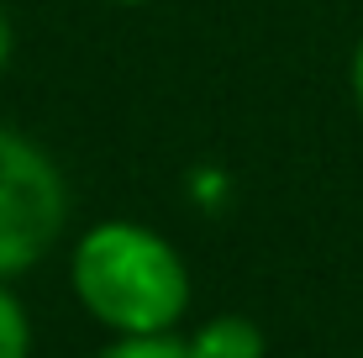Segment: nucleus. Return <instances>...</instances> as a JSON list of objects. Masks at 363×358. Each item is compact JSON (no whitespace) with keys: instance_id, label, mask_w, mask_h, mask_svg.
<instances>
[{"instance_id":"1","label":"nucleus","mask_w":363,"mask_h":358,"mask_svg":"<svg viewBox=\"0 0 363 358\" xmlns=\"http://www.w3.org/2000/svg\"><path fill=\"white\" fill-rule=\"evenodd\" d=\"M74 301L111 337L174 332L190 311V264L158 227L132 216H106L74 237L69 253Z\"/></svg>"},{"instance_id":"2","label":"nucleus","mask_w":363,"mask_h":358,"mask_svg":"<svg viewBox=\"0 0 363 358\" xmlns=\"http://www.w3.org/2000/svg\"><path fill=\"white\" fill-rule=\"evenodd\" d=\"M69 232V179L21 127H0V279L37 269Z\"/></svg>"},{"instance_id":"3","label":"nucleus","mask_w":363,"mask_h":358,"mask_svg":"<svg viewBox=\"0 0 363 358\" xmlns=\"http://www.w3.org/2000/svg\"><path fill=\"white\" fill-rule=\"evenodd\" d=\"M190 358H264L269 353V337L253 316H237V311H221V316H206L190 337H184Z\"/></svg>"},{"instance_id":"4","label":"nucleus","mask_w":363,"mask_h":358,"mask_svg":"<svg viewBox=\"0 0 363 358\" xmlns=\"http://www.w3.org/2000/svg\"><path fill=\"white\" fill-rule=\"evenodd\" d=\"M32 316L21 306V295L11 290V279H0V358H32Z\"/></svg>"},{"instance_id":"5","label":"nucleus","mask_w":363,"mask_h":358,"mask_svg":"<svg viewBox=\"0 0 363 358\" xmlns=\"http://www.w3.org/2000/svg\"><path fill=\"white\" fill-rule=\"evenodd\" d=\"M95 358H190L179 332H147V337H111Z\"/></svg>"},{"instance_id":"6","label":"nucleus","mask_w":363,"mask_h":358,"mask_svg":"<svg viewBox=\"0 0 363 358\" xmlns=\"http://www.w3.org/2000/svg\"><path fill=\"white\" fill-rule=\"evenodd\" d=\"M347 95H353V111H358V121H363V32H358L353 53H347Z\"/></svg>"},{"instance_id":"7","label":"nucleus","mask_w":363,"mask_h":358,"mask_svg":"<svg viewBox=\"0 0 363 358\" xmlns=\"http://www.w3.org/2000/svg\"><path fill=\"white\" fill-rule=\"evenodd\" d=\"M11 58H16V27H11L6 6H0V74L11 69Z\"/></svg>"},{"instance_id":"8","label":"nucleus","mask_w":363,"mask_h":358,"mask_svg":"<svg viewBox=\"0 0 363 358\" xmlns=\"http://www.w3.org/2000/svg\"><path fill=\"white\" fill-rule=\"evenodd\" d=\"M106 6H121V11H137V6H153V0H106Z\"/></svg>"},{"instance_id":"9","label":"nucleus","mask_w":363,"mask_h":358,"mask_svg":"<svg viewBox=\"0 0 363 358\" xmlns=\"http://www.w3.org/2000/svg\"><path fill=\"white\" fill-rule=\"evenodd\" d=\"M358 358H363V353H358Z\"/></svg>"}]
</instances>
